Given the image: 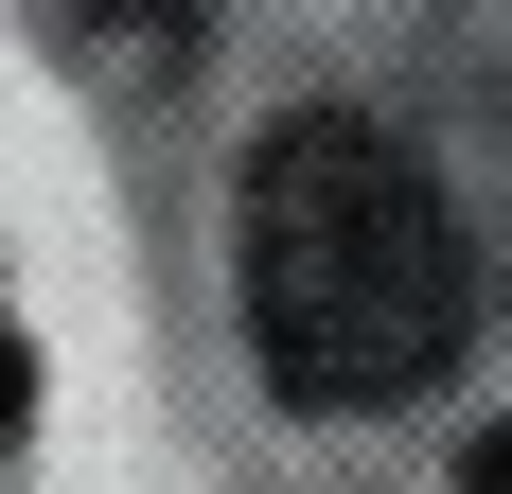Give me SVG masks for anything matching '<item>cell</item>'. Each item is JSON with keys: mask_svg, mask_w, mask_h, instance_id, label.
Wrapping results in <instances>:
<instances>
[{"mask_svg": "<svg viewBox=\"0 0 512 494\" xmlns=\"http://www.w3.org/2000/svg\"><path fill=\"white\" fill-rule=\"evenodd\" d=\"M460 494H512V424H495V442H477V459H460Z\"/></svg>", "mask_w": 512, "mask_h": 494, "instance_id": "obj_2", "label": "cell"}, {"mask_svg": "<svg viewBox=\"0 0 512 494\" xmlns=\"http://www.w3.org/2000/svg\"><path fill=\"white\" fill-rule=\"evenodd\" d=\"M0 424H18V336H0Z\"/></svg>", "mask_w": 512, "mask_h": 494, "instance_id": "obj_3", "label": "cell"}, {"mask_svg": "<svg viewBox=\"0 0 512 494\" xmlns=\"http://www.w3.org/2000/svg\"><path fill=\"white\" fill-rule=\"evenodd\" d=\"M248 336H265V389L318 406V424L424 406L477 336L460 195L354 106L265 124V159H248Z\"/></svg>", "mask_w": 512, "mask_h": 494, "instance_id": "obj_1", "label": "cell"}]
</instances>
